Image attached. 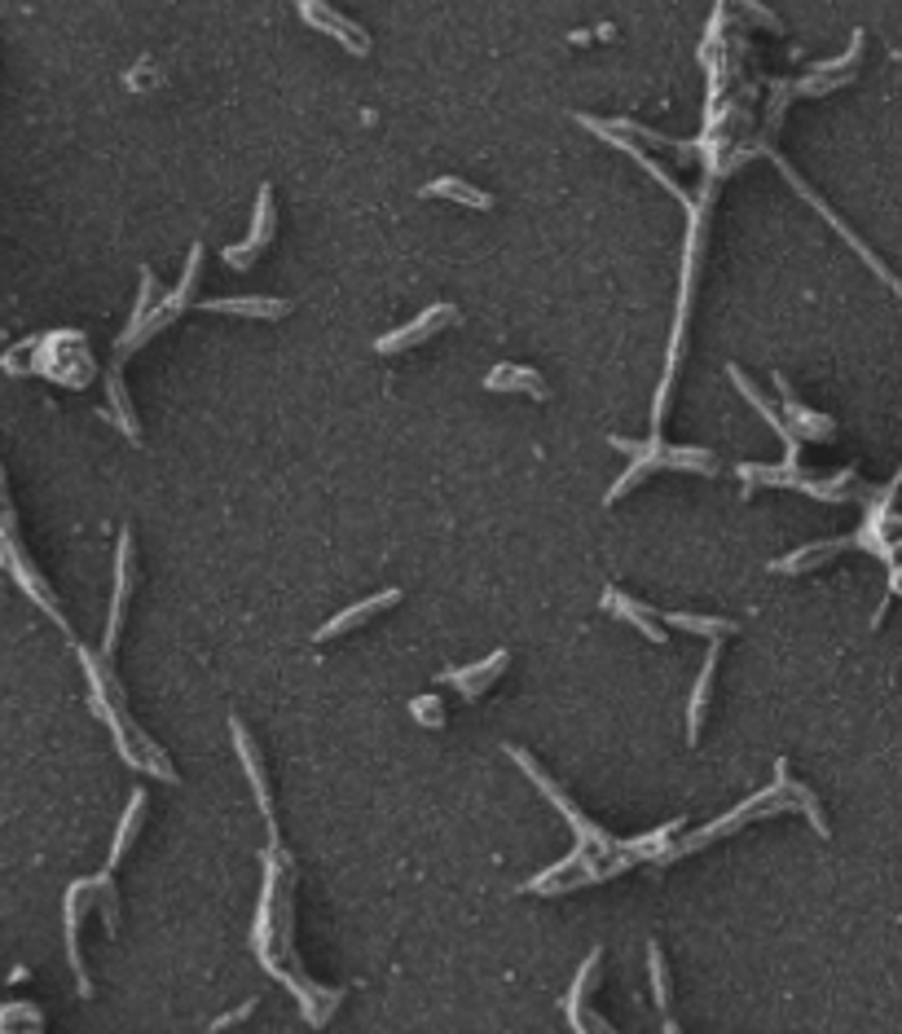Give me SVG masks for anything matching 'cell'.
<instances>
[{
  "label": "cell",
  "instance_id": "ffe728a7",
  "mask_svg": "<svg viewBox=\"0 0 902 1034\" xmlns=\"http://www.w3.org/2000/svg\"><path fill=\"white\" fill-rule=\"evenodd\" d=\"M648 960H652V986H657V1004L670 1008V982H665V960H661V946L652 942L648 946Z\"/></svg>",
  "mask_w": 902,
  "mask_h": 1034
},
{
  "label": "cell",
  "instance_id": "5b68a950",
  "mask_svg": "<svg viewBox=\"0 0 902 1034\" xmlns=\"http://www.w3.org/2000/svg\"><path fill=\"white\" fill-rule=\"evenodd\" d=\"M269 238H273V190L264 185V190H260V199H255L251 238H247V242H238V247H229L225 264L229 269H247V264L255 260V251H260V247H269Z\"/></svg>",
  "mask_w": 902,
  "mask_h": 1034
},
{
  "label": "cell",
  "instance_id": "8fae6325",
  "mask_svg": "<svg viewBox=\"0 0 902 1034\" xmlns=\"http://www.w3.org/2000/svg\"><path fill=\"white\" fill-rule=\"evenodd\" d=\"M229 731H233V744H238V757H242V771L251 775V789H255V802H260V810L264 814H273V802H269V775H264V762H260V753H255V744H251V735H247V726L233 717L229 722Z\"/></svg>",
  "mask_w": 902,
  "mask_h": 1034
},
{
  "label": "cell",
  "instance_id": "d6986e66",
  "mask_svg": "<svg viewBox=\"0 0 902 1034\" xmlns=\"http://www.w3.org/2000/svg\"><path fill=\"white\" fill-rule=\"evenodd\" d=\"M410 713H414L419 722H428V726H441V722H445V704H441L437 695H414V700H410Z\"/></svg>",
  "mask_w": 902,
  "mask_h": 1034
},
{
  "label": "cell",
  "instance_id": "ba28073f",
  "mask_svg": "<svg viewBox=\"0 0 902 1034\" xmlns=\"http://www.w3.org/2000/svg\"><path fill=\"white\" fill-rule=\"evenodd\" d=\"M484 388H489V392H529L533 401H547V396H551L547 379H542L538 370H529V365H515V361H507V365H498L493 374H484Z\"/></svg>",
  "mask_w": 902,
  "mask_h": 1034
},
{
  "label": "cell",
  "instance_id": "9a60e30c",
  "mask_svg": "<svg viewBox=\"0 0 902 1034\" xmlns=\"http://www.w3.org/2000/svg\"><path fill=\"white\" fill-rule=\"evenodd\" d=\"M128 564H132V542H128V533H123V542H119V581H114V608H111V630H107V656L114 652V634H119V621H123V603H128Z\"/></svg>",
  "mask_w": 902,
  "mask_h": 1034
},
{
  "label": "cell",
  "instance_id": "52a82bcc",
  "mask_svg": "<svg viewBox=\"0 0 902 1034\" xmlns=\"http://www.w3.org/2000/svg\"><path fill=\"white\" fill-rule=\"evenodd\" d=\"M507 661H511V652H507V647H498L493 656H484V661H475V665H467V670H445V674H441V683L458 687L467 700H475L484 687H493V679L507 670Z\"/></svg>",
  "mask_w": 902,
  "mask_h": 1034
},
{
  "label": "cell",
  "instance_id": "7402d4cb",
  "mask_svg": "<svg viewBox=\"0 0 902 1034\" xmlns=\"http://www.w3.org/2000/svg\"><path fill=\"white\" fill-rule=\"evenodd\" d=\"M251 1013H255V1000H247V1004H238L233 1013H225V1017H217V1022H212V1031H229L233 1022H247Z\"/></svg>",
  "mask_w": 902,
  "mask_h": 1034
},
{
  "label": "cell",
  "instance_id": "277c9868",
  "mask_svg": "<svg viewBox=\"0 0 902 1034\" xmlns=\"http://www.w3.org/2000/svg\"><path fill=\"white\" fill-rule=\"evenodd\" d=\"M4 560H9V573H13V581L44 608V616H53L58 625H67L62 621V608H58V594L40 581V573L36 569H27V560H22V551H18V542H13V506H4Z\"/></svg>",
  "mask_w": 902,
  "mask_h": 1034
},
{
  "label": "cell",
  "instance_id": "44dd1931",
  "mask_svg": "<svg viewBox=\"0 0 902 1034\" xmlns=\"http://www.w3.org/2000/svg\"><path fill=\"white\" fill-rule=\"evenodd\" d=\"M18 1022H27L31 1031H40V1013H36V1008H27V1004H9V1008H4V1017H0V1026H4V1031H13Z\"/></svg>",
  "mask_w": 902,
  "mask_h": 1034
},
{
  "label": "cell",
  "instance_id": "7c38bea8",
  "mask_svg": "<svg viewBox=\"0 0 902 1034\" xmlns=\"http://www.w3.org/2000/svg\"><path fill=\"white\" fill-rule=\"evenodd\" d=\"M713 670H718V639L709 643L700 683L691 691V709H686V735H691V744H700V726H704V709H709V691H713Z\"/></svg>",
  "mask_w": 902,
  "mask_h": 1034
},
{
  "label": "cell",
  "instance_id": "4fadbf2b",
  "mask_svg": "<svg viewBox=\"0 0 902 1034\" xmlns=\"http://www.w3.org/2000/svg\"><path fill=\"white\" fill-rule=\"evenodd\" d=\"M208 313H233V318H287L291 313V300H208L199 304Z\"/></svg>",
  "mask_w": 902,
  "mask_h": 1034
},
{
  "label": "cell",
  "instance_id": "5bb4252c",
  "mask_svg": "<svg viewBox=\"0 0 902 1034\" xmlns=\"http://www.w3.org/2000/svg\"><path fill=\"white\" fill-rule=\"evenodd\" d=\"M423 194H428V199L467 203V208H475V212H489V208H493V199H489L484 190H475V185H467V181H458V177H437L432 185H423Z\"/></svg>",
  "mask_w": 902,
  "mask_h": 1034
},
{
  "label": "cell",
  "instance_id": "ac0fdd59",
  "mask_svg": "<svg viewBox=\"0 0 902 1034\" xmlns=\"http://www.w3.org/2000/svg\"><path fill=\"white\" fill-rule=\"evenodd\" d=\"M845 546V538H836V542H828V546H805V551H796V555H789V560H780V564H771V573H796V569H814V564H823L828 555H836Z\"/></svg>",
  "mask_w": 902,
  "mask_h": 1034
},
{
  "label": "cell",
  "instance_id": "3957f363",
  "mask_svg": "<svg viewBox=\"0 0 902 1034\" xmlns=\"http://www.w3.org/2000/svg\"><path fill=\"white\" fill-rule=\"evenodd\" d=\"M295 9H300V18H304L309 27H318V31L335 36L348 53H357V58H365V53H370V36H365L357 22H348L339 9H331L327 0H295Z\"/></svg>",
  "mask_w": 902,
  "mask_h": 1034
},
{
  "label": "cell",
  "instance_id": "2e32d148",
  "mask_svg": "<svg viewBox=\"0 0 902 1034\" xmlns=\"http://www.w3.org/2000/svg\"><path fill=\"white\" fill-rule=\"evenodd\" d=\"M665 621L686 630V634H704V639H726L735 634V621H722V616H691V612H665Z\"/></svg>",
  "mask_w": 902,
  "mask_h": 1034
},
{
  "label": "cell",
  "instance_id": "8992f818",
  "mask_svg": "<svg viewBox=\"0 0 902 1034\" xmlns=\"http://www.w3.org/2000/svg\"><path fill=\"white\" fill-rule=\"evenodd\" d=\"M458 318V309L453 304H432L423 318H414L405 331H392V335H383V340H374V348L379 352H405V348H414L419 340H428V335H437L441 331V322H453Z\"/></svg>",
  "mask_w": 902,
  "mask_h": 1034
},
{
  "label": "cell",
  "instance_id": "9c48e42d",
  "mask_svg": "<svg viewBox=\"0 0 902 1034\" xmlns=\"http://www.w3.org/2000/svg\"><path fill=\"white\" fill-rule=\"evenodd\" d=\"M392 603H401V590H383V594H374V599H365V603H357V608L339 612L331 625H322V630H318V643H331V639H339V634H348V630L365 625L370 616H379V612H383V608H392Z\"/></svg>",
  "mask_w": 902,
  "mask_h": 1034
},
{
  "label": "cell",
  "instance_id": "30bf717a",
  "mask_svg": "<svg viewBox=\"0 0 902 1034\" xmlns=\"http://www.w3.org/2000/svg\"><path fill=\"white\" fill-rule=\"evenodd\" d=\"M603 608H608L612 616L630 621L634 630H643V634H648L652 643H670V639H665V630H661V625L652 621V608H648V603H639V599H630L625 590H617V585H612V590L603 594Z\"/></svg>",
  "mask_w": 902,
  "mask_h": 1034
},
{
  "label": "cell",
  "instance_id": "6da1fadb",
  "mask_svg": "<svg viewBox=\"0 0 902 1034\" xmlns=\"http://www.w3.org/2000/svg\"><path fill=\"white\" fill-rule=\"evenodd\" d=\"M111 872L114 867H107L102 876H93V881H76L71 890H67V955H71V968H76V977H80V995H89L93 991V982H89V973H84V960H80V916L111 890Z\"/></svg>",
  "mask_w": 902,
  "mask_h": 1034
},
{
  "label": "cell",
  "instance_id": "7a4b0ae2",
  "mask_svg": "<svg viewBox=\"0 0 902 1034\" xmlns=\"http://www.w3.org/2000/svg\"><path fill=\"white\" fill-rule=\"evenodd\" d=\"M199 264H203V247H194V251H190V264H186V282H181V291H172V295L154 309V318H146L137 331H123V340H119V348H114V365H119L132 348L146 344L150 335H159V331H163V327H168V322L190 304V291H194V282H199Z\"/></svg>",
  "mask_w": 902,
  "mask_h": 1034
},
{
  "label": "cell",
  "instance_id": "e0dca14e",
  "mask_svg": "<svg viewBox=\"0 0 902 1034\" xmlns=\"http://www.w3.org/2000/svg\"><path fill=\"white\" fill-rule=\"evenodd\" d=\"M141 814H146V793H137L132 805H128V814H123V823H119V836H114V850H111V859H107V867H114V863L123 859V850L132 845V836H137V827H141Z\"/></svg>",
  "mask_w": 902,
  "mask_h": 1034
}]
</instances>
